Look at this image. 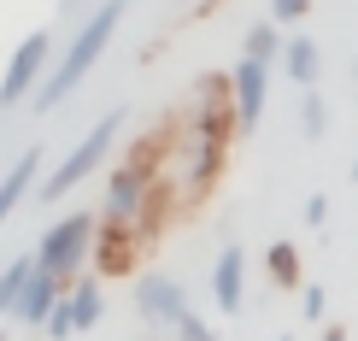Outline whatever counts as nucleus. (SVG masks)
Returning a JSON list of instances; mask_svg holds the SVG:
<instances>
[{
  "mask_svg": "<svg viewBox=\"0 0 358 341\" xmlns=\"http://www.w3.org/2000/svg\"><path fill=\"white\" fill-rule=\"evenodd\" d=\"M241 130V106H235V77L212 71L188 100V165H182V195L206 200L212 183L223 176V159H229V141Z\"/></svg>",
  "mask_w": 358,
  "mask_h": 341,
  "instance_id": "1",
  "label": "nucleus"
},
{
  "mask_svg": "<svg viewBox=\"0 0 358 341\" xmlns=\"http://www.w3.org/2000/svg\"><path fill=\"white\" fill-rule=\"evenodd\" d=\"M124 6H129V0H100V6H94V18H88V24L77 29V36H71V48L59 53V65L48 71V77H41V88H36V95H29V100L41 106V112L77 95V83L88 77V71H94V59L112 48L117 24H124Z\"/></svg>",
  "mask_w": 358,
  "mask_h": 341,
  "instance_id": "2",
  "label": "nucleus"
},
{
  "mask_svg": "<svg viewBox=\"0 0 358 341\" xmlns=\"http://www.w3.org/2000/svg\"><path fill=\"white\" fill-rule=\"evenodd\" d=\"M94 235H100V218L94 212H71V218H59V224L41 230V242H36V259H41V271H53V277H77L88 253H94Z\"/></svg>",
  "mask_w": 358,
  "mask_h": 341,
  "instance_id": "3",
  "label": "nucleus"
},
{
  "mask_svg": "<svg viewBox=\"0 0 358 341\" xmlns=\"http://www.w3.org/2000/svg\"><path fill=\"white\" fill-rule=\"evenodd\" d=\"M117 130H124V106H117V112H106V118H100V124L88 130V136L71 147L65 159H59V171L48 176V183H41V200H65L77 183H88V171H94L100 159H106V147L117 141Z\"/></svg>",
  "mask_w": 358,
  "mask_h": 341,
  "instance_id": "4",
  "label": "nucleus"
},
{
  "mask_svg": "<svg viewBox=\"0 0 358 341\" xmlns=\"http://www.w3.org/2000/svg\"><path fill=\"white\" fill-rule=\"evenodd\" d=\"M48 59H53V36L48 29H36V36H24L18 48H12L6 59V77H0V106H18V100H29L41 88V77H48Z\"/></svg>",
  "mask_w": 358,
  "mask_h": 341,
  "instance_id": "5",
  "label": "nucleus"
},
{
  "mask_svg": "<svg viewBox=\"0 0 358 341\" xmlns=\"http://www.w3.org/2000/svg\"><path fill=\"white\" fill-rule=\"evenodd\" d=\"M136 312H141L147 323H165V330H176L194 306H188L182 283H171L165 271H147V277H136Z\"/></svg>",
  "mask_w": 358,
  "mask_h": 341,
  "instance_id": "6",
  "label": "nucleus"
},
{
  "mask_svg": "<svg viewBox=\"0 0 358 341\" xmlns=\"http://www.w3.org/2000/svg\"><path fill=\"white\" fill-rule=\"evenodd\" d=\"M100 312H106V306H100V288L94 283H71L65 300H59L53 318H48V341H71L77 330H94Z\"/></svg>",
  "mask_w": 358,
  "mask_h": 341,
  "instance_id": "7",
  "label": "nucleus"
},
{
  "mask_svg": "<svg viewBox=\"0 0 358 341\" xmlns=\"http://www.w3.org/2000/svg\"><path fill=\"white\" fill-rule=\"evenodd\" d=\"M141 247H147V235L141 230H129V224H112V218H100V235H94V265L106 277H124L129 265L141 259Z\"/></svg>",
  "mask_w": 358,
  "mask_h": 341,
  "instance_id": "8",
  "label": "nucleus"
},
{
  "mask_svg": "<svg viewBox=\"0 0 358 341\" xmlns=\"http://www.w3.org/2000/svg\"><path fill=\"white\" fill-rule=\"evenodd\" d=\"M235 106H241V130H252L264 118V88H271V65L264 59H252V53H241L235 59Z\"/></svg>",
  "mask_w": 358,
  "mask_h": 341,
  "instance_id": "9",
  "label": "nucleus"
},
{
  "mask_svg": "<svg viewBox=\"0 0 358 341\" xmlns=\"http://www.w3.org/2000/svg\"><path fill=\"white\" fill-rule=\"evenodd\" d=\"M59 300H65V277H53V271H36L12 318H18V323H29V330H48V318H53V306H59Z\"/></svg>",
  "mask_w": 358,
  "mask_h": 341,
  "instance_id": "10",
  "label": "nucleus"
},
{
  "mask_svg": "<svg viewBox=\"0 0 358 341\" xmlns=\"http://www.w3.org/2000/svg\"><path fill=\"white\" fill-rule=\"evenodd\" d=\"M241 294H247V259H241V247H223L217 265H212V300H217V312H241Z\"/></svg>",
  "mask_w": 358,
  "mask_h": 341,
  "instance_id": "11",
  "label": "nucleus"
},
{
  "mask_svg": "<svg viewBox=\"0 0 358 341\" xmlns=\"http://www.w3.org/2000/svg\"><path fill=\"white\" fill-rule=\"evenodd\" d=\"M36 171H41V153H36V147H24V153L12 159V171L0 176V224H6V218L18 212V200L29 195V183H36Z\"/></svg>",
  "mask_w": 358,
  "mask_h": 341,
  "instance_id": "12",
  "label": "nucleus"
},
{
  "mask_svg": "<svg viewBox=\"0 0 358 341\" xmlns=\"http://www.w3.org/2000/svg\"><path fill=\"white\" fill-rule=\"evenodd\" d=\"M41 271V259L36 253H24V259H12L6 271H0V312H18V300H24V288H29V277Z\"/></svg>",
  "mask_w": 358,
  "mask_h": 341,
  "instance_id": "13",
  "label": "nucleus"
},
{
  "mask_svg": "<svg viewBox=\"0 0 358 341\" xmlns=\"http://www.w3.org/2000/svg\"><path fill=\"white\" fill-rule=\"evenodd\" d=\"M282 65H288V77L300 83V88H311V83H317V65H323V59H317V41H311V36H294L288 48H282Z\"/></svg>",
  "mask_w": 358,
  "mask_h": 341,
  "instance_id": "14",
  "label": "nucleus"
},
{
  "mask_svg": "<svg viewBox=\"0 0 358 341\" xmlns=\"http://www.w3.org/2000/svg\"><path fill=\"white\" fill-rule=\"evenodd\" d=\"M264 271H271L276 288H300V253H294V242H271V253H264Z\"/></svg>",
  "mask_w": 358,
  "mask_h": 341,
  "instance_id": "15",
  "label": "nucleus"
},
{
  "mask_svg": "<svg viewBox=\"0 0 358 341\" xmlns=\"http://www.w3.org/2000/svg\"><path fill=\"white\" fill-rule=\"evenodd\" d=\"M247 53L271 65V59L282 53V29H276V24H252V29H247Z\"/></svg>",
  "mask_w": 358,
  "mask_h": 341,
  "instance_id": "16",
  "label": "nucleus"
},
{
  "mask_svg": "<svg viewBox=\"0 0 358 341\" xmlns=\"http://www.w3.org/2000/svg\"><path fill=\"white\" fill-rule=\"evenodd\" d=\"M323 124H329V106H323L317 88H306V100H300V130H306L311 141H317V136H323Z\"/></svg>",
  "mask_w": 358,
  "mask_h": 341,
  "instance_id": "17",
  "label": "nucleus"
},
{
  "mask_svg": "<svg viewBox=\"0 0 358 341\" xmlns=\"http://www.w3.org/2000/svg\"><path fill=\"white\" fill-rule=\"evenodd\" d=\"M176 341H212V330H206V318H182V323H176Z\"/></svg>",
  "mask_w": 358,
  "mask_h": 341,
  "instance_id": "18",
  "label": "nucleus"
},
{
  "mask_svg": "<svg viewBox=\"0 0 358 341\" xmlns=\"http://www.w3.org/2000/svg\"><path fill=\"white\" fill-rule=\"evenodd\" d=\"M271 12H276L282 24H294V18H306V12H311V0H271Z\"/></svg>",
  "mask_w": 358,
  "mask_h": 341,
  "instance_id": "19",
  "label": "nucleus"
},
{
  "mask_svg": "<svg viewBox=\"0 0 358 341\" xmlns=\"http://www.w3.org/2000/svg\"><path fill=\"white\" fill-rule=\"evenodd\" d=\"M323 212H329V200H323V195H311V200H306V224H311V230H323V224H329Z\"/></svg>",
  "mask_w": 358,
  "mask_h": 341,
  "instance_id": "20",
  "label": "nucleus"
},
{
  "mask_svg": "<svg viewBox=\"0 0 358 341\" xmlns=\"http://www.w3.org/2000/svg\"><path fill=\"white\" fill-rule=\"evenodd\" d=\"M300 306H306V318H323L329 300H323V288H300Z\"/></svg>",
  "mask_w": 358,
  "mask_h": 341,
  "instance_id": "21",
  "label": "nucleus"
},
{
  "mask_svg": "<svg viewBox=\"0 0 358 341\" xmlns=\"http://www.w3.org/2000/svg\"><path fill=\"white\" fill-rule=\"evenodd\" d=\"M323 341H347V330H341V323H329V330H323Z\"/></svg>",
  "mask_w": 358,
  "mask_h": 341,
  "instance_id": "22",
  "label": "nucleus"
},
{
  "mask_svg": "<svg viewBox=\"0 0 358 341\" xmlns=\"http://www.w3.org/2000/svg\"><path fill=\"white\" fill-rule=\"evenodd\" d=\"M200 6H217V0H200Z\"/></svg>",
  "mask_w": 358,
  "mask_h": 341,
  "instance_id": "23",
  "label": "nucleus"
},
{
  "mask_svg": "<svg viewBox=\"0 0 358 341\" xmlns=\"http://www.w3.org/2000/svg\"><path fill=\"white\" fill-rule=\"evenodd\" d=\"M0 341H6V335H0Z\"/></svg>",
  "mask_w": 358,
  "mask_h": 341,
  "instance_id": "24",
  "label": "nucleus"
}]
</instances>
